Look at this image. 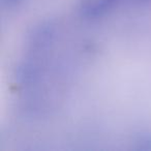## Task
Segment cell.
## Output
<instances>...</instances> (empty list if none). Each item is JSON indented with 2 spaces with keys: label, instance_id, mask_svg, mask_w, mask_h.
<instances>
[{
  "label": "cell",
  "instance_id": "7a4b0ae2",
  "mask_svg": "<svg viewBox=\"0 0 151 151\" xmlns=\"http://www.w3.org/2000/svg\"><path fill=\"white\" fill-rule=\"evenodd\" d=\"M2 1L6 5H9V6H13V5H16V4H18V3H20L22 0H2Z\"/></svg>",
  "mask_w": 151,
  "mask_h": 151
},
{
  "label": "cell",
  "instance_id": "6da1fadb",
  "mask_svg": "<svg viewBox=\"0 0 151 151\" xmlns=\"http://www.w3.org/2000/svg\"><path fill=\"white\" fill-rule=\"evenodd\" d=\"M116 0H80V11L87 18L101 17L110 11Z\"/></svg>",
  "mask_w": 151,
  "mask_h": 151
}]
</instances>
